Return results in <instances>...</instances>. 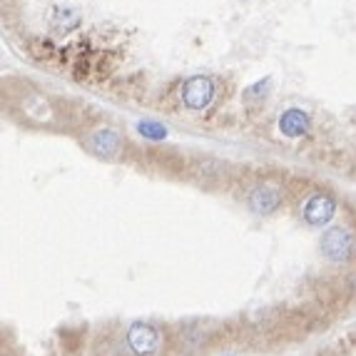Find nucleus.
Segmentation results:
<instances>
[{"label": "nucleus", "instance_id": "obj_1", "mask_svg": "<svg viewBox=\"0 0 356 356\" xmlns=\"http://www.w3.org/2000/svg\"><path fill=\"white\" fill-rule=\"evenodd\" d=\"M127 349L135 356H162L165 351V334L160 327L147 321H135L125 332Z\"/></svg>", "mask_w": 356, "mask_h": 356}, {"label": "nucleus", "instance_id": "obj_2", "mask_svg": "<svg viewBox=\"0 0 356 356\" xmlns=\"http://www.w3.org/2000/svg\"><path fill=\"white\" fill-rule=\"evenodd\" d=\"M319 252L327 261L344 264V261L354 259L356 254V234L346 227H332V229L324 232V237L319 242Z\"/></svg>", "mask_w": 356, "mask_h": 356}, {"label": "nucleus", "instance_id": "obj_3", "mask_svg": "<svg viewBox=\"0 0 356 356\" xmlns=\"http://www.w3.org/2000/svg\"><path fill=\"white\" fill-rule=\"evenodd\" d=\"M85 145L100 160H118L122 152V135L113 127H97L85 137Z\"/></svg>", "mask_w": 356, "mask_h": 356}, {"label": "nucleus", "instance_id": "obj_4", "mask_svg": "<svg viewBox=\"0 0 356 356\" xmlns=\"http://www.w3.org/2000/svg\"><path fill=\"white\" fill-rule=\"evenodd\" d=\"M304 220L307 225L312 227H324L334 220V214H337V200L327 192H314V195L309 197L307 202H304Z\"/></svg>", "mask_w": 356, "mask_h": 356}, {"label": "nucleus", "instance_id": "obj_5", "mask_svg": "<svg viewBox=\"0 0 356 356\" xmlns=\"http://www.w3.org/2000/svg\"><path fill=\"white\" fill-rule=\"evenodd\" d=\"M214 100V83L212 77L207 75H197L184 80L182 85V102L190 110H204L209 102Z\"/></svg>", "mask_w": 356, "mask_h": 356}, {"label": "nucleus", "instance_id": "obj_6", "mask_svg": "<svg viewBox=\"0 0 356 356\" xmlns=\"http://www.w3.org/2000/svg\"><path fill=\"white\" fill-rule=\"evenodd\" d=\"M250 202V209L259 217H267V214L277 212L282 204V192L274 187V184H257L254 190L247 197Z\"/></svg>", "mask_w": 356, "mask_h": 356}, {"label": "nucleus", "instance_id": "obj_7", "mask_svg": "<svg viewBox=\"0 0 356 356\" xmlns=\"http://www.w3.org/2000/svg\"><path fill=\"white\" fill-rule=\"evenodd\" d=\"M309 127H312V118H309L307 110H299V107H291L280 118V132L289 140L307 135Z\"/></svg>", "mask_w": 356, "mask_h": 356}, {"label": "nucleus", "instance_id": "obj_8", "mask_svg": "<svg viewBox=\"0 0 356 356\" xmlns=\"http://www.w3.org/2000/svg\"><path fill=\"white\" fill-rule=\"evenodd\" d=\"M137 132H140L145 140H149V143H160V140L167 137V127L160 125V122H152V120H143V122L137 125Z\"/></svg>", "mask_w": 356, "mask_h": 356}]
</instances>
